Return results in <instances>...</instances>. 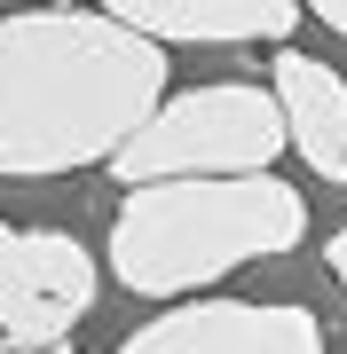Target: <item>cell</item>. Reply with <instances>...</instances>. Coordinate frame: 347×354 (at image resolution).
<instances>
[{"label":"cell","instance_id":"1","mask_svg":"<svg viewBox=\"0 0 347 354\" xmlns=\"http://www.w3.org/2000/svg\"><path fill=\"white\" fill-rule=\"evenodd\" d=\"M166 102V48L103 8L0 16V174H79Z\"/></svg>","mask_w":347,"mask_h":354},{"label":"cell","instance_id":"2","mask_svg":"<svg viewBox=\"0 0 347 354\" xmlns=\"http://www.w3.org/2000/svg\"><path fill=\"white\" fill-rule=\"evenodd\" d=\"M308 236V197L276 174H197V181H142L118 197L111 221V276L142 299L206 291L244 260H276Z\"/></svg>","mask_w":347,"mask_h":354},{"label":"cell","instance_id":"3","mask_svg":"<svg viewBox=\"0 0 347 354\" xmlns=\"http://www.w3.org/2000/svg\"><path fill=\"white\" fill-rule=\"evenodd\" d=\"M292 150L284 142V111L269 87H181L166 95L142 134L111 158V174L142 189V181H197V174H269V165Z\"/></svg>","mask_w":347,"mask_h":354},{"label":"cell","instance_id":"4","mask_svg":"<svg viewBox=\"0 0 347 354\" xmlns=\"http://www.w3.org/2000/svg\"><path fill=\"white\" fill-rule=\"evenodd\" d=\"M95 307V252L64 228L0 221V339L64 346Z\"/></svg>","mask_w":347,"mask_h":354},{"label":"cell","instance_id":"5","mask_svg":"<svg viewBox=\"0 0 347 354\" xmlns=\"http://www.w3.org/2000/svg\"><path fill=\"white\" fill-rule=\"evenodd\" d=\"M111 354H323V323L284 299H190Z\"/></svg>","mask_w":347,"mask_h":354},{"label":"cell","instance_id":"6","mask_svg":"<svg viewBox=\"0 0 347 354\" xmlns=\"http://www.w3.org/2000/svg\"><path fill=\"white\" fill-rule=\"evenodd\" d=\"M103 16L158 48H229V39H284L300 24V0H103Z\"/></svg>","mask_w":347,"mask_h":354},{"label":"cell","instance_id":"7","mask_svg":"<svg viewBox=\"0 0 347 354\" xmlns=\"http://www.w3.org/2000/svg\"><path fill=\"white\" fill-rule=\"evenodd\" d=\"M269 95L284 111V142L316 165L323 181H347V79L316 55L284 48L269 64Z\"/></svg>","mask_w":347,"mask_h":354},{"label":"cell","instance_id":"8","mask_svg":"<svg viewBox=\"0 0 347 354\" xmlns=\"http://www.w3.org/2000/svg\"><path fill=\"white\" fill-rule=\"evenodd\" d=\"M308 8H316V16H323V24H332V32L347 39V0H308Z\"/></svg>","mask_w":347,"mask_h":354},{"label":"cell","instance_id":"9","mask_svg":"<svg viewBox=\"0 0 347 354\" xmlns=\"http://www.w3.org/2000/svg\"><path fill=\"white\" fill-rule=\"evenodd\" d=\"M323 260H332V276H339V291H347V228L332 236V252H323Z\"/></svg>","mask_w":347,"mask_h":354},{"label":"cell","instance_id":"10","mask_svg":"<svg viewBox=\"0 0 347 354\" xmlns=\"http://www.w3.org/2000/svg\"><path fill=\"white\" fill-rule=\"evenodd\" d=\"M0 354H64V346H32V339H0Z\"/></svg>","mask_w":347,"mask_h":354}]
</instances>
